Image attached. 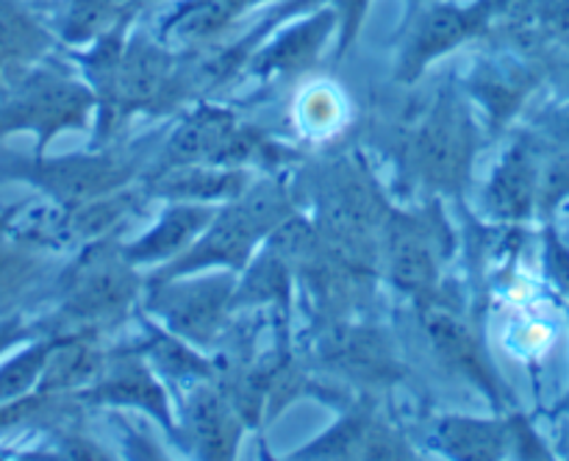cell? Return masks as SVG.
Returning <instances> with one entry per match:
<instances>
[{
  "label": "cell",
  "instance_id": "1",
  "mask_svg": "<svg viewBox=\"0 0 569 461\" xmlns=\"http://www.w3.org/2000/svg\"><path fill=\"white\" fill-rule=\"evenodd\" d=\"M92 106V94L56 72H28L0 89V137L33 131L39 153L53 133L81 126Z\"/></svg>",
  "mask_w": 569,
  "mask_h": 461
},
{
  "label": "cell",
  "instance_id": "2",
  "mask_svg": "<svg viewBox=\"0 0 569 461\" xmlns=\"http://www.w3.org/2000/svg\"><path fill=\"white\" fill-rule=\"evenodd\" d=\"M283 214H287V203H283L281 194L272 187H259L256 192L248 194L242 206L228 209L214 222V228L178 261V267H172V272L194 270V267L206 264H244L256 239L267 228L278 226Z\"/></svg>",
  "mask_w": 569,
  "mask_h": 461
},
{
  "label": "cell",
  "instance_id": "3",
  "mask_svg": "<svg viewBox=\"0 0 569 461\" xmlns=\"http://www.w3.org/2000/svg\"><path fill=\"white\" fill-rule=\"evenodd\" d=\"M0 178H22L48 192L64 209H78L122 183L126 167L114 159H87V156L6 161L0 164Z\"/></svg>",
  "mask_w": 569,
  "mask_h": 461
},
{
  "label": "cell",
  "instance_id": "4",
  "mask_svg": "<svg viewBox=\"0 0 569 461\" xmlns=\"http://www.w3.org/2000/svg\"><path fill=\"white\" fill-rule=\"evenodd\" d=\"M472 156V122L453 94L439 100L417 137V167L437 187H456Z\"/></svg>",
  "mask_w": 569,
  "mask_h": 461
},
{
  "label": "cell",
  "instance_id": "5",
  "mask_svg": "<svg viewBox=\"0 0 569 461\" xmlns=\"http://www.w3.org/2000/svg\"><path fill=\"white\" fill-rule=\"evenodd\" d=\"M228 298H231L228 278H206V281L161 289V294H156L153 300V309L164 317L172 331L203 342L220 325Z\"/></svg>",
  "mask_w": 569,
  "mask_h": 461
},
{
  "label": "cell",
  "instance_id": "6",
  "mask_svg": "<svg viewBox=\"0 0 569 461\" xmlns=\"http://www.w3.org/2000/svg\"><path fill=\"white\" fill-rule=\"evenodd\" d=\"M133 294V272L114 253L83 255L70 281V309L81 317L111 314Z\"/></svg>",
  "mask_w": 569,
  "mask_h": 461
},
{
  "label": "cell",
  "instance_id": "7",
  "mask_svg": "<svg viewBox=\"0 0 569 461\" xmlns=\"http://www.w3.org/2000/svg\"><path fill=\"white\" fill-rule=\"evenodd\" d=\"M170 72V59L153 44L137 39L109 61V98L122 109H139L159 98Z\"/></svg>",
  "mask_w": 569,
  "mask_h": 461
},
{
  "label": "cell",
  "instance_id": "8",
  "mask_svg": "<svg viewBox=\"0 0 569 461\" xmlns=\"http://www.w3.org/2000/svg\"><path fill=\"white\" fill-rule=\"evenodd\" d=\"M478 17H481V11H461L459 6L450 3H439L422 11L415 31H411L409 44H406L403 64H400L403 78H415L428 61H433L437 56L448 53L450 48L465 42L476 31Z\"/></svg>",
  "mask_w": 569,
  "mask_h": 461
},
{
  "label": "cell",
  "instance_id": "9",
  "mask_svg": "<svg viewBox=\"0 0 569 461\" xmlns=\"http://www.w3.org/2000/svg\"><path fill=\"white\" fill-rule=\"evenodd\" d=\"M389 272L411 292H426L437 281V259L422 228L411 220H395L387 237Z\"/></svg>",
  "mask_w": 569,
  "mask_h": 461
},
{
  "label": "cell",
  "instance_id": "10",
  "mask_svg": "<svg viewBox=\"0 0 569 461\" xmlns=\"http://www.w3.org/2000/svg\"><path fill=\"white\" fill-rule=\"evenodd\" d=\"M233 139V117L228 111L200 109L198 114L187 117L170 139L167 156L178 164H194V161L217 159Z\"/></svg>",
  "mask_w": 569,
  "mask_h": 461
},
{
  "label": "cell",
  "instance_id": "11",
  "mask_svg": "<svg viewBox=\"0 0 569 461\" xmlns=\"http://www.w3.org/2000/svg\"><path fill=\"white\" fill-rule=\"evenodd\" d=\"M422 322H426V331L428 337H431L437 353L442 355L450 367L461 370L467 378H472V381L489 383V372L481 359V350H478L476 339H472L470 328H467L465 322H459L450 311L442 309H428L426 314H422Z\"/></svg>",
  "mask_w": 569,
  "mask_h": 461
},
{
  "label": "cell",
  "instance_id": "12",
  "mask_svg": "<svg viewBox=\"0 0 569 461\" xmlns=\"http://www.w3.org/2000/svg\"><path fill=\"white\" fill-rule=\"evenodd\" d=\"M206 222H209V211L206 209H192V206L170 209L148 237H142L133 248H128V259L131 261L167 259V255L178 253V250H181L183 244H187L189 239L206 226Z\"/></svg>",
  "mask_w": 569,
  "mask_h": 461
},
{
  "label": "cell",
  "instance_id": "13",
  "mask_svg": "<svg viewBox=\"0 0 569 461\" xmlns=\"http://www.w3.org/2000/svg\"><path fill=\"white\" fill-rule=\"evenodd\" d=\"M531 200L533 172L528 167L526 156L520 150H515V153L506 156V161L492 176V183H489V206H492L495 214L506 217V220H515V217H522L531 209Z\"/></svg>",
  "mask_w": 569,
  "mask_h": 461
},
{
  "label": "cell",
  "instance_id": "14",
  "mask_svg": "<svg viewBox=\"0 0 569 461\" xmlns=\"http://www.w3.org/2000/svg\"><path fill=\"white\" fill-rule=\"evenodd\" d=\"M189 414H192V428L200 453L211 455V459L231 455L233 444H237V425H233L231 411L222 403L220 394L203 389V392L194 398Z\"/></svg>",
  "mask_w": 569,
  "mask_h": 461
},
{
  "label": "cell",
  "instance_id": "15",
  "mask_svg": "<svg viewBox=\"0 0 569 461\" xmlns=\"http://www.w3.org/2000/svg\"><path fill=\"white\" fill-rule=\"evenodd\" d=\"M50 37L17 0H0V53L28 61L48 50Z\"/></svg>",
  "mask_w": 569,
  "mask_h": 461
},
{
  "label": "cell",
  "instance_id": "16",
  "mask_svg": "<svg viewBox=\"0 0 569 461\" xmlns=\"http://www.w3.org/2000/svg\"><path fill=\"white\" fill-rule=\"evenodd\" d=\"M53 348L56 342H33L20 353L0 359V403H17L28 398V392L42 381Z\"/></svg>",
  "mask_w": 569,
  "mask_h": 461
},
{
  "label": "cell",
  "instance_id": "17",
  "mask_svg": "<svg viewBox=\"0 0 569 461\" xmlns=\"http://www.w3.org/2000/svg\"><path fill=\"white\" fill-rule=\"evenodd\" d=\"M439 442L456 459H495L503 450V431L495 422L448 420L439 428Z\"/></svg>",
  "mask_w": 569,
  "mask_h": 461
},
{
  "label": "cell",
  "instance_id": "18",
  "mask_svg": "<svg viewBox=\"0 0 569 461\" xmlns=\"http://www.w3.org/2000/svg\"><path fill=\"white\" fill-rule=\"evenodd\" d=\"M328 28H331V14H320L311 22H306V26L292 28L287 37H281L267 50L261 67L264 70H298V67L309 64L317 56V50H320Z\"/></svg>",
  "mask_w": 569,
  "mask_h": 461
},
{
  "label": "cell",
  "instance_id": "19",
  "mask_svg": "<svg viewBox=\"0 0 569 461\" xmlns=\"http://www.w3.org/2000/svg\"><path fill=\"white\" fill-rule=\"evenodd\" d=\"M106 400H114V403H128V405H144L150 411H159L164 414V392L159 389V383L153 381L148 370H144L139 361H126V364L117 367L109 375V381L100 389Z\"/></svg>",
  "mask_w": 569,
  "mask_h": 461
},
{
  "label": "cell",
  "instance_id": "20",
  "mask_svg": "<svg viewBox=\"0 0 569 461\" xmlns=\"http://www.w3.org/2000/svg\"><path fill=\"white\" fill-rule=\"evenodd\" d=\"M244 6V0H192L183 6L170 22V37L181 42H194L206 39L214 31L228 26L233 14Z\"/></svg>",
  "mask_w": 569,
  "mask_h": 461
},
{
  "label": "cell",
  "instance_id": "21",
  "mask_svg": "<svg viewBox=\"0 0 569 461\" xmlns=\"http://www.w3.org/2000/svg\"><path fill=\"white\" fill-rule=\"evenodd\" d=\"M367 3L370 0H337L339 20H342V50L353 42L356 31H359L361 20L367 14Z\"/></svg>",
  "mask_w": 569,
  "mask_h": 461
},
{
  "label": "cell",
  "instance_id": "22",
  "mask_svg": "<svg viewBox=\"0 0 569 461\" xmlns=\"http://www.w3.org/2000/svg\"><path fill=\"white\" fill-rule=\"evenodd\" d=\"M22 337H26V328H22L20 317H11V320L0 322V359H3L6 350H9L11 344L20 342Z\"/></svg>",
  "mask_w": 569,
  "mask_h": 461
},
{
  "label": "cell",
  "instance_id": "23",
  "mask_svg": "<svg viewBox=\"0 0 569 461\" xmlns=\"http://www.w3.org/2000/svg\"><path fill=\"white\" fill-rule=\"evenodd\" d=\"M33 405H37V400H28V398L17 400V403H0V431L9 425H14L20 417H26L28 411L33 409Z\"/></svg>",
  "mask_w": 569,
  "mask_h": 461
},
{
  "label": "cell",
  "instance_id": "24",
  "mask_svg": "<svg viewBox=\"0 0 569 461\" xmlns=\"http://www.w3.org/2000/svg\"><path fill=\"white\" fill-rule=\"evenodd\" d=\"M11 214H14V206H3V209H0V255H3L6 242L11 239V231H9Z\"/></svg>",
  "mask_w": 569,
  "mask_h": 461
}]
</instances>
